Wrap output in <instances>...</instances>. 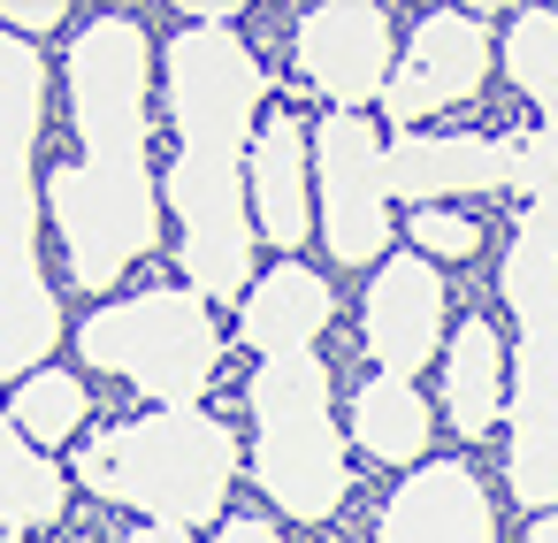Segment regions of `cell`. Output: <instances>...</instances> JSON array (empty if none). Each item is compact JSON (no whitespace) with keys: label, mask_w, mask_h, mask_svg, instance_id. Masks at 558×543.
Instances as JSON below:
<instances>
[{"label":"cell","mask_w":558,"mask_h":543,"mask_svg":"<svg viewBox=\"0 0 558 543\" xmlns=\"http://www.w3.org/2000/svg\"><path fill=\"white\" fill-rule=\"evenodd\" d=\"M527 543H558V512H527Z\"/></svg>","instance_id":"obj_24"},{"label":"cell","mask_w":558,"mask_h":543,"mask_svg":"<svg viewBox=\"0 0 558 543\" xmlns=\"http://www.w3.org/2000/svg\"><path fill=\"white\" fill-rule=\"evenodd\" d=\"M489 62H497V24L489 9H428L413 24V39L398 47L390 62V85H383V116L398 131H428V116H451L466 108L482 85H489Z\"/></svg>","instance_id":"obj_9"},{"label":"cell","mask_w":558,"mask_h":543,"mask_svg":"<svg viewBox=\"0 0 558 543\" xmlns=\"http://www.w3.org/2000/svg\"><path fill=\"white\" fill-rule=\"evenodd\" d=\"M245 215H253V238L276 245L283 261L314 238V161H306V123L291 108H260V131L245 154Z\"/></svg>","instance_id":"obj_13"},{"label":"cell","mask_w":558,"mask_h":543,"mask_svg":"<svg viewBox=\"0 0 558 543\" xmlns=\"http://www.w3.org/2000/svg\"><path fill=\"white\" fill-rule=\"evenodd\" d=\"M314 238L337 268H375L390 253V184H383V131L367 116H314Z\"/></svg>","instance_id":"obj_8"},{"label":"cell","mask_w":558,"mask_h":543,"mask_svg":"<svg viewBox=\"0 0 558 543\" xmlns=\"http://www.w3.org/2000/svg\"><path fill=\"white\" fill-rule=\"evenodd\" d=\"M444 329H451L444 268L421 253H383L367 268V291H360V345H367L375 375L421 383V367L444 352Z\"/></svg>","instance_id":"obj_11"},{"label":"cell","mask_w":558,"mask_h":543,"mask_svg":"<svg viewBox=\"0 0 558 543\" xmlns=\"http://www.w3.org/2000/svg\"><path fill=\"white\" fill-rule=\"evenodd\" d=\"M436 367H444V429L451 436L482 444L489 429H505V337L489 314H459L444 329Z\"/></svg>","instance_id":"obj_16"},{"label":"cell","mask_w":558,"mask_h":543,"mask_svg":"<svg viewBox=\"0 0 558 543\" xmlns=\"http://www.w3.org/2000/svg\"><path fill=\"white\" fill-rule=\"evenodd\" d=\"M428 436H436V406L421 398V383L405 375H367L352 390V444L375 459V467H421L428 459Z\"/></svg>","instance_id":"obj_17"},{"label":"cell","mask_w":558,"mask_h":543,"mask_svg":"<svg viewBox=\"0 0 558 543\" xmlns=\"http://www.w3.org/2000/svg\"><path fill=\"white\" fill-rule=\"evenodd\" d=\"M70 24V9H62V0H0V32H9V39H54Z\"/></svg>","instance_id":"obj_22"},{"label":"cell","mask_w":558,"mask_h":543,"mask_svg":"<svg viewBox=\"0 0 558 543\" xmlns=\"http://www.w3.org/2000/svg\"><path fill=\"white\" fill-rule=\"evenodd\" d=\"M123 543H192L184 528H138V535H123Z\"/></svg>","instance_id":"obj_25"},{"label":"cell","mask_w":558,"mask_h":543,"mask_svg":"<svg viewBox=\"0 0 558 543\" xmlns=\"http://www.w3.org/2000/svg\"><path fill=\"white\" fill-rule=\"evenodd\" d=\"M497 70L527 108H543L558 93V9H512L497 32Z\"/></svg>","instance_id":"obj_20"},{"label":"cell","mask_w":558,"mask_h":543,"mask_svg":"<svg viewBox=\"0 0 558 543\" xmlns=\"http://www.w3.org/2000/svg\"><path fill=\"white\" fill-rule=\"evenodd\" d=\"M375 543H497V505L474 459H421L383 497Z\"/></svg>","instance_id":"obj_14"},{"label":"cell","mask_w":558,"mask_h":543,"mask_svg":"<svg viewBox=\"0 0 558 543\" xmlns=\"http://www.w3.org/2000/svg\"><path fill=\"white\" fill-rule=\"evenodd\" d=\"M0 421H9L32 451H62L85 421H93V398H85V383L70 375V367H32V375H16V390H9V406H0Z\"/></svg>","instance_id":"obj_18"},{"label":"cell","mask_w":558,"mask_h":543,"mask_svg":"<svg viewBox=\"0 0 558 543\" xmlns=\"http://www.w3.org/2000/svg\"><path fill=\"white\" fill-rule=\"evenodd\" d=\"M245 413H253V490L306 528L329 520L352 490V467H344V421L322 352L260 360L245 383Z\"/></svg>","instance_id":"obj_6"},{"label":"cell","mask_w":558,"mask_h":543,"mask_svg":"<svg viewBox=\"0 0 558 543\" xmlns=\"http://www.w3.org/2000/svg\"><path fill=\"white\" fill-rule=\"evenodd\" d=\"M62 497H70V474L0 421V543L47 528V520L62 512Z\"/></svg>","instance_id":"obj_19"},{"label":"cell","mask_w":558,"mask_h":543,"mask_svg":"<svg viewBox=\"0 0 558 543\" xmlns=\"http://www.w3.org/2000/svg\"><path fill=\"white\" fill-rule=\"evenodd\" d=\"M93 497L146 512V528H207L230 505L238 482V436L207 406H154L146 421H123L77 451V474Z\"/></svg>","instance_id":"obj_5"},{"label":"cell","mask_w":558,"mask_h":543,"mask_svg":"<svg viewBox=\"0 0 558 543\" xmlns=\"http://www.w3.org/2000/svg\"><path fill=\"white\" fill-rule=\"evenodd\" d=\"M39 123L47 55L0 32V383L54 360L62 299L39 268Z\"/></svg>","instance_id":"obj_3"},{"label":"cell","mask_w":558,"mask_h":543,"mask_svg":"<svg viewBox=\"0 0 558 543\" xmlns=\"http://www.w3.org/2000/svg\"><path fill=\"white\" fill-rule=\"evenodd\" d=\"M505 138L489 131H398L383 146V184L405 207H459V200H489L505 192Z\"/></svg>","instance_id":"obj_12"},{"label":"cell","mask_w":558,"mask_h":543,"mask_svg":"<svg viewBox=\"0 0 558 543\" xmlns=\"http://www.w3.org/2000/svg\"><path fill=\"white\" fill-rule=\"evenodd\" d=\"M474 245H482V222L466 207H413V245L405 253H421V261H474Z\"/></svg>","instance_id":"obj_21"},{"label":"cell","mask_w":558,"mask_h":543,"mask_svg":"<svg viewBox=\"0 0 558 543\" xmlns=\"http://www.w3.org/2000/svg\"><path fill=\"white\" fill-rule=\"evenodd\" d=\"M215 543H283V535H276V520H260V512H230Z\"/></svg>","instance_id":"obj_23"},{"label":"cell","mask_w":558,"mask_h":543,"mask_svg":"<svg viewBox=\"0 0 558 543\" xmlns=\"http://www.w3.org/2000/svg\"><path fill=\"white\" fill-rule=\"evenodd\" d=\"M329 322H337V291H329V276L306 268L299 253L276 261V268H253V283L238 291V345L260 352V360L314 352Z\"/></svg>","instance_id":"obj_15"},{"label":"cell","mask_w":558,"mask_h":543,"mask_svg":"<svg viewBox=\"0 0 558 543\" xmlns=\"http://www.w3.org/2000/svg\"><path fill=\"white\" fill-rule=\"evenodd\" d=\"M291 55H299V77L329 100V116H367L390 85L398 24L375 0H322L291 24Z\"/></svg>","instance_id":"obj_10"},{"label":"cell","mask_w":558,"mask_h":543,"mask_svg":"<svg viewBox=\"0 0 558 543\" xmlns=\"http://www.w3.org/2000/svg\"><path fill=\"white\" fill-rule=\"evenodd\" d=\"M505 345V490L527 512H558V238L520 215L497 253Z\"/></svg>","instance_id":"obj_4"},{"label":"cell","mask_w":558,"mask_h":543,"mask_svg":"<svg viewBox=\"0 0 558 543\" xmlns=\"http://www.w3.org/2000/svg\"><path fill=\"white\" fill-rule=\"evenodd\" d=\"M77 360L123 375L154 406H199L222 367V329L207 299H192L184 283H154L131 299H100L77 322Z\"/></svg>","instance_id":"obj_7"},{"label":"cell","mask_w":558,"mask_h":543,"mask_svg":"<svg viewBox=\"0 0 558 543\" xmlns=\"http://www.w3.org/2000/svg\"><path fill=\"white\" fill-rule=\"evenodd\" d=\"M77 154L47 169V215L62 268L85 299H108L161 245V177H154V39L138 16L108 9L70 32L62 55Z\"/></svg>","instance_id":"obj_1"},{"label":"cell","mask_w":558,"mask_h":543,"mask_svg":"<svg viewBox=\"0 0 558 543\" xmlns=\"http://www.w3.org/2000/svg\"><path fill=\"white\" fill-rule=\"evenodd\" d=\"M177 161L161 200L177 215V268L192 299H238L253 283V215H245V154L268 108V70L238 39V24H184L161 55Z\"/></svg>","instance_id":"obj_2"}]
</instances>
